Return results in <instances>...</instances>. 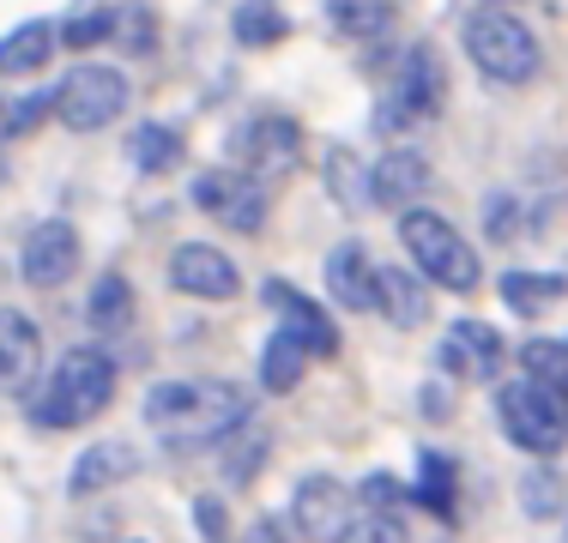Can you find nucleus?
I'll return each mask as SVG.
<instances>
[{"mask_svg": "<svg viewBox=\"0 0 568 543\" xmlns=\"http://www.w3.org/2000/svg\"><path fill=\"white\" fill-rule=\"evenodd\" d=\"M145 423L170 447L224 441V434H236V423H248V399L236 380H164L145 392Z\"/></svg>", "mask_w": 568, "mask_h": 543, "instance_id": "nucleus-1", "label": "nucleus"}, {"mask_svg": "<svg viewBox=\"0 0 568 543\" xmlns=\"http://www.w3.org/2000/svg\"><path fill=\"white\" fill-rule=\"evenodd\" d=\"M110 399H115V357L98 345H73L43 387L24 392V417H31V429H79L110 411Z\"/></svg>", "mask_w": 568, "mask_h": 543, "instance_id": "nucleus-2", "label": "nucleus"}, {"mask_svg": "<svg viewBox=\"0 0 568 543\" xmlns=\"http://www.w3.org/2000/svg\"><path fill=\"white\" fill-rule=\"evenodd\" d=\"M459 49H466V61L478 66L490 85H532L538 66H545V49H538V37L526 31V19H514L508 7H471L466 19H459Z\"/></svg>", "mask_w": 568, "mask_h": 543, "instance_id": "nucleus-3", "label": "nucleus"}, {"mask_svg": "<svg viewBox=\"0 0 568 543\" xmlns=\"http://www.w3.org/2000/svg\"><path fill=\"white\" fill-rule=\"evenodd\" d=\"M399 242H405V254H412V272H424L429 284H442V290L471 296L484 284L478 248H471V242L459 236L442 212H429V206L399 212Z\"/></svg>", "mask_w": 568, "mask_h": 543, "instance_id": "nucleus-4", "label": "nucleus"}, {"mask_svg": "<svg viewBox=\"0 0 568 543\" xmlns=\"http://www.w3.org/2000/svg\"><path fill=\"white\" fill-rule=\"evenodd\" d=\"M448 103V73H442V54L429 43H412L394 61L382 98H375V133H412L424 121L442 115Z\"/></svg>", "mask_w": 568, "mask_h": 543, "instance_id": "nucleus-5", "label": "nucleus"}, {"mask_svg": "<svg viewBox=\"0 0 568 543\" xmlns=\"http://www.w3.org/2000/svg\"><path fill=\"white\" fill-rule=\"evenodd\" d=\"M128 109V73L110 61H79L55 85V121L67 133H103Z\"/></svg>", "mask_w": 568, "mask_h": 543, "instance_id": "nucleus-6", "label": "nucleus"}, {"mask_svg": "<svg viewBox=\"0 0 568 543\" xmlns=\"http://www.w3.org/2000/svg\"><path fill=\"white\" fill-rule=\"evenodd\" d=\"M194 206L212 217V224H224V229H236V236H261L266 229V182L261 175H248V170H236V163H219V170H200L194 175Z\"/></svg>", "mask_w": 568, "mask_h": 543, "instance_id": "nucleus-7", "label": "nucleus"}, {"mask_svg": "<svg viewBox=\"0 0 568 543\" xmlns=\"http://www.w3.org/2000/svg\"><path fill=\"white\" fill-rule=\"evenodd\" d=\"M230 157H236V170L261 175V182L291 175L296 163H303V121L284 115V109H254V115L230 133Z\"/></svg>", "mask_w": 568, "mask_h": 543, "instance_id": "nucleus-8", "label": "nucleus"}, {"mask_svg": "<svg viewBox=\"0 0 568 543\" xmlns=\"http://www.w3.org/2000/svg\"><path fill=\"white\" fill-rule=\"evenodd\" d=\"M496 417H503L508 441L526 447V453H538V459H550V453H562V447H568V423H562L557 399H550L538 380H526V375L508 380V387L496 392Z\"/></svg>", "mask_w": 568, "mask_h": 543, "instance_id": "nucleus-9", "label": "nucleus"}, {"mask_svg": "<svg viewBox=\"0 0 568 543\" xmlns=\"http://www.w3.org/2000/svg\"><path fill=\"white\" fill-rule=\"evenodd\" d=\"M79 260H85L79 229L67 224V217H43V224H31V236H24V248H19V278L31 284V290H61L79 272Z\"/></svg>", "mask_w": 568, "mask_h": 543, "instance_id": "nucleus-10", "label": "nucleus"}, {"mask_svg": "<svg viewBox=\"0 0 568 543\" xmlns=\"http://www.w3.org/2000/svg\"><path fill=\"white\" fill-rule=\"evenodd\" d=\"M170 284L182 296H194V303H230V296L242 290V272L224 248H212V242H182V248L170 254Z\"/></svg>", "mask_w": 568, "mask_h": 543, "instance_id": "nucleus-11", "label": "nucleus"}, {"mask_svg": "<svg viewBox=\"0 0 568 543\" xmlns=\"http://www.w3.org/2000/svg\"><path fill=\"white\" fill-rule=\"evenodd\" d=\"M508 362V345L490 320H454L442 338V375L454 380H496Z\"/></svg>", "mask_w": 568, "mask_h": 543, "instance_id": "nucleus-12", "label": "nucleus"}, {"mask_svg": "<svg viewBox=\"0 0 568 543\" xmlns=\"http://www.w3.org/2000/svg\"><path fill=\"white\" fill-rule=\"evenodd\" d=\"M429 182H436L429 157L412 152V145H394V152H382V157L369 163V206H382V212H412L417 199L429 194Z\"/></svg>", "mask_w": 568, "mask_h": 543, "instance_id": "nucleus-13", "label": "nucleus"}, {"mask_svg": "<svg viewBox=\"0 0 568 543\" xmlns=\"http://www.w3.org/2000/svg\"><path fill=\"white\" fill-rule=\"evenodd\" d=\"M266 303L278 308V320H284V332L296 338V345L308 350V357H333L339 350V326H333V315L321 303H308L296 284H284V278H266Z\"/></svg>", "mask_w": 568, "mask_h": 543, "instance_id": "nucleus-14", "label": "nucleus"}, {"mask_svg": "<svg viewBox=\"0 0 568 543\" xmlns=\"http://www.w3.org/2000/svg\"><path fill=\"white\" fill-rule=\"evenodd\" d=\"M37 369H43V332L24 308H0V392L24 399Z\"/></svg>", "mask_w": 568, "mask_h": 543, "instance_id": "nucleus-15", "label": "nucleus"}, {"mask_svg": "<svg viewBox=\"0 0 568 543\" xmlns=\"http://www.w3.org/2000/svg\"><path fill=\"white\" fill-rule=\"evenodd\" d=\"M291 525L303 532L308 543H339V532H345V489L333 483V478H303L296 483V495H291Z\"/></svg>", "mask_w": 568, "mask_h": 543, "instance_id": "nucleus-16", "label": "nucleus"}, {"mask_svg": "<svg viewBox=\"0 0 568 543\" xmlns=\"http://www.w3.org/2000/svg\"><path fill=\"white\" fill-rule=\"evenodd\" d=\"M327 296L351 315H375V260L363 242H339L327 254Z\"/></svg>", "mask_w": 568, "mask_h": 543, "instance_id": "nucleus-17", "label": "nucleus"}, {"mask_svg": "<svg viewBox=\"0 0 568 543\" xmlns=\"http://www.w3.org/2000/svg\"><path fill=\"white\" fill-rule=\"evenodd\" d=\"M375 308L412 332V326L429 320V278L424 272H405V266H375Z\"/></svg>", "mask_w": 568, "mask_h": 543, "instance_id": "nucleus-18", "label": "nucleus"}, {"mask_svg": "<svg viewBox=\"0 0 568 543\" xmlns=\"http://www.w3.org/2000/svg\"><path fill=\"white\" fill-rule=\"evenodd\" d=\"M133 471H140V453H133L128 441H98L73 459L67 489H73V495H98V489H115L121 478H133Z\"/></svg>", "mask_w": 568, "mask_h": 543, "instance_id": "nucleus-19", "label": "nucleus"}, {"mask_svg": "<svg viewBox=\"0 0 568 543\" xmlns=\"http://www.w3.org/2000/svg\"><path fill=\"white\" fill-rule=\"evenodd\" d=\"M55 49H61V37H55V24H49V19L12 24V31L0 37V79H31Z\"/></svg>", "mask_w": 568, "mask_h": 543, "instance_id": "nucleus-20", "label": "nucleus"}, {"mask_svg": "<svg viewBox=\"0 0 568 543\" xmlns=\"http://www.w3.org/2000/svg\"><path fill=\"white\" fill-rule=\"evenodd\" d=\"M321 12H327L333 37H345V43H375V37H387L399 0H321Z\"/></svg>", "mask_w": 568, "mask_h": 543, "instance_id": "nucleus-21", "label": "nucleus"}, {"mask_svg": "<svg viewBox=\"0 0 568 543\" xmlns=\"http://www.w3.org/2000/svg\"><path fill=\"white\" fill-rule=\"evenodd\" d=\"M182 157H187V140H182V127H170V121H140V127L128 133V163L140 175H170Z\"/></svg>", "mask_w": 568, "mask_h": 543, "instance_id": "nucleus-22", "label": "nucleus"}, {"mask_svg": "<svg viewBox=\"0 0 568 543\" xmlns=\"http://www.w3.org/2000/svg\"><path fill=\"white\" fill-rule=\"evenodd\" d=\"M85 326L98 338H115V332H128L133 326V284L121 278V272H103L98 284H91V296H85Z\"/></svg>", "mask_w": 568, "mask_h": 543, "instance_id": "nucleus-23", "label": "nucleus"}, {"mask_svg": "<svg viewBox=\"0 0 568 543\" xmlns=\"http://www.w3.org/2000/svg\"><path fill=\"white\" fill-rule=\"evenodd\" d=\"M503 303L514 308V315H545V308H557L562 296H568V278H557V272H503Z\"/></svg>", "mask_w": 568, "mask_h": 543, "instance_id": "nucleus-24", "label": "nucleus"}, {"mask_svg": "<svg viewBox=\"0 0 568 543\" xmlns=\"http://www.w3.org/2000/svg\"><path fill=\"white\" fill-rule=\"evenodd\" d=\"M454 495H459V465L448 453H429V447H424V453H417V501H424L436 520L454 525V513H459Z\"/></svg>", "mask_w": 568, "mask_h": 543, "instance_id": "nucleus-25", "label": "nucleus"}, {"mask_svg": "<svg viewBox=\"0 0 568 543\" xmlns=\"http://www.w3.org/2000/svg\"><path fill=\"white\" fill-rule=\"evenodd\" d=\"M230 37H236L242 49H273L291 37V19H284L273 0H242V7L230 12Z\"/></svg>", "mask_w": 568, "mask_h": 543, "instance_id": "nucleus-26", "label": "nucleus"}, {"mask_svg": "<svg viewBox=\"0 0 568 543\" xmlns=\"http://www.w3.org/2000/svg\"><path fill=\"white\" fill-rule=\"evenodd\" d=\"M158 43H164L158 7H145V0H128V7H115V49H121V54L145 61V54H158Z\"/></svg>", "mask_w": 568, "mask_h": 543, "instance_id": "nucleus-27", "label": "nucleus"}, {"mask_svg": "<svg viewBox=\"0 0 568 543\" xmlns=\"http://www.w3.org/2000/svg\"><path fill=\"white\" fill-rule=\"evenodd\" d=\"M303 369H308V350L278 326V332L266 338V350H261V387L266 392H291L296 380H303Z\"/></svg>", "mask_w": 568, "mask_h": 543, "instance_id": "nucleus-28", "label": "nucleus"}, {"mask_svg": "<svg viewBox=\"0 0 568 543\" xmlns=\"http://www.w3.org/2000/svg\"><path fill=\"white\" fill-rule=\"evenodd\" d=\"M520 375L538 380L550 399L568 392V345H557V338H526L520 345Z\"/></svg>", "mask_w": 568, "mask_h": 543, "instance_id": "nucleus-29", "label": "nucleus"}, {"mask_svg": "<svg viewBox=\"0 0 568 543\" xmlns=\"http://www.w3.org/2000/svg\"><path fill=\"white\" fill-rule=\"evenodd\" d=\"M55 37H61V49H73V54H91V49L115 43V7H85V12H67V19L55 24Z\"/></svg>", "mask_w": 568, "mask_h": 543, "instance_id": "nucleus-30", "label": "nucleus"}, {"mask_svg": "<svg viewBox=\"0 0 568 543\" xmlns=\"http://www.w3.org/2000/svg\"><path fill=\"white\" fill-rule=\"evenodd\" d=\"M327 194L339 199L345 212H363V206H369V170L357 163V152H333V157H327Z\"/></svg>", "mask_w": 568, "mask_h": 543, "instance_id": "nucleus-31", "label": "nucleus"}, {"mask_svg": "<svg viewBox=\"0 0 568 543\" xmlns=\"http://www.w3.org/2000/svg\"><path fill=\"white\" fill-rule=\"evenodd\" d=\"M562 501H568V489H562V471H526V483H520V508L532 513V520H557L562 513Z\"/></svg>", "mask_w": 568, "mask_h": 543, "instance_id": "nucleus-32", "label": "nucleus"}, {"mask_svg": "<svg viewBox=\"0 0 568 543\" xmlns=\"http://www.w3.org/2000/svg\"><path fill=\"white\" fill-rule=\"evenodd\" d=\"M261 459H266V429H261V423H242V429H236V441L224 447L230 478H236V483H248L254 471H261Z\"/></svg>", "mask_w": 568, "mask_h": 543, "instance_id": "nucleus-33", "label": "nucleus"}, {"mask_svg": "<svg viewBox=\"0 0 568 543\" xmlns=\"http://www.w3.org/2000/svg\"><path fill=\"white\" fill-rule=\"evenodd\" d=\"M339 543H405V520L399 513H369L363 508L357 520L339 532Z\"/></svg>", "mask_w": 568, "mask_h": 543, "instance_id": "nucleus-34", "label": "nucleus"}, {"mask_svg": "<svg viewBox=\"0 0 568 543\" xmlns=\"http://www.w3.org/2000/svg\"><path fill=\"white\" fill-rule=\"evenodd\" d=\"M49 115H55V91H31L24 103H12V115H0V127L19 140V133H31L37 121H49Z\"/></svg>", "mask_w": 568, "mask_h": 543, "instance_id": "nucleus-35", "label": "nucleus"}, {"mask_svg": "<svg viewBox=\"0 0 568 543\" xmlns=\"http://www.w3.org/2000/svg\"><path fill=\"white\" fill-rule=\"evenodd\" d=\"M357 495H363V508H369V513H399L405 489H399L394 478H387V471H369V478H363V489H357Z\"/></svg>", "mask_w": 568, "mask_h": 543, "instance_id": "nucleus-36", "label": "nucleus"}, {"mask_svg": "<svg viewBox=\"0 0 568 543\" xmlns=\"http://www.w3.org/2000/svg\"><path fill=\"white\" fill-rule=\"evenodd\" d=\"M520 199H514V194H496L490 199V236L496 242H514V236H520Z\"/></svg>", "mask_w": 568, "mask_h": 543, "instance_id": "nucleus-37", "label": "nucleus"}, {"mask_svg": "<svg viewBox=\"0 0 568 543\" xmlns=\"http://www.w3.org/2000/svg\"><path fill=\"white\" fill-rule=\"evenodd\" d=\"M194 520H200V537H206V543H230V532H224V501H219V495L200 501Z\"/></svg>", "mask_w": 568, "mask_h": 543, "instance_id": "nucleus-38", "label": "nucleus"}, {"mask_svg": "<svg viewBox=\"0 0 568 543\" xmlns=\"http://www.w3.org/2000/svg\"><path fill=\"white\" fill-rule=\"evenodd\" d=\"M242 543H291V537H284V525H278V520H254Z\"/></svg>", "mask_w": 568, "mask_h": 543, "instance_id": "nucleus-39", "label": "nucleus"}, {"mask_svg": "<svg viewBox=\"0 0 568 543\" xmlns=\"http://www.w3.org/2000/svg\"><path fill=\"white\" fill-rule=\"evenodd\" d=\"M478 7H514V0H478Z\"/></svg>", "mask_w": 568, "mask_h": 543, "instance_id": "nucleus-40", "label": "nucleus"}, {"mask_svg": "<svg viewBox=\"0 0 568 543\" xmlns=\"http://www.w3.org/2000/svg\"><path fill=\"white\" fill-rule=\"evenodd\" d=\"M0 115H7V103H0Z\"/></svg>", "mask_w": 568, "mask_h": 543, "instance_id": "nucleus-41", "label": "nucleus"}]
</instances>
